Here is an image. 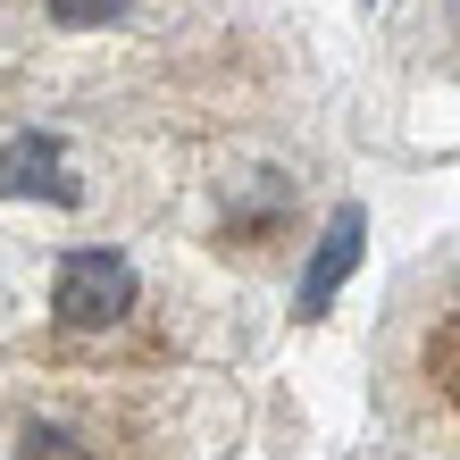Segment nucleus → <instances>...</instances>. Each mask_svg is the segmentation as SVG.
<instances>
[{"label":"nucleus","mask_w":460,"mask_h":460,"mask_svg":"<svg viewBox=\"0 0 460 460\" xmlns=\"http://www.w3.org/2000/svg\"><path fill=\"white\" fill-rule=\"evenodd\" d=\"M50 310H59L67 327H118L134 310V268L118 252H67L59 285H50Z\"/></svg>","instance_id":"f257e3e1"},{"label":"nucleus","mask_w":460,"mask_h":460,"mask_svg":"<svg viewBox=\"0 0 460 460\" xmlns=\"http://www.w3.org/2000/svg\"><path fill=\"white\" fill-rule=\"evenodd\" d=\"M0 193L9 201H75V159L59 134H9L0 143Z\"/></svg>","instance_id":"f03ea898"},{"label":"nucleus","mask_w":460,"mask_h":460,"mask_svg":"<svg viewBox=\"0 0 460 460\" xmlns=\"http://www.w3.org/2000/svg\"><path fill=\"white\" fill-rule=\"evenodd\" d=\"M360 243H368V209H360V201H343L335 218H327V234H318L310 268H302V318H318V310L343 293V277L360 268Z\"/></svg>","instance_id":"7ed1b4c3"},{"label":"nucleus","mask_w":460,"mask_h":460,"mask_svg":"<svg viewBox=\"0 0 460 460\" xmlns=\"http://www.w3.org/2000/svg\"><path fill=\"white\" fill-rule=\"evenodd\" d=\"M427 376H436V394L460 411V318H452V327H444L436 343H427Z\"/></svg>","instance_id":"20e7f679"},{"label":"nucleus","mask_w":460,"mask_h":460,"mask_svg":"<svg viewBox=\"0 0 460 460\" xmlns=\"http://www.w3.org/2000/svg\"><path fill=\"white\" fill-rule=\"evenodd\" d=\"M17 460H93V452L75 444L67 427H25V444H17Z\"/></svg>","instance_id":"39448f33"},{"label":"nucleus","mask_w":460,"mask_h":460,"mask_svg":"<svg viewBox=\"0 0 460 460\" xmlns=\"http://www.w3.org/2000/svg\"><path fill=\"white\" fill-rule=\"evenodd\" d=\"M126 0H50V17L59 25H101V17H118Z\"/></svg>","instance_id":"423d86ee"}]
</instances>
